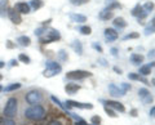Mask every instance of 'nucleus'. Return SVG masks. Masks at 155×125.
Returning <instances> with one entry per match:
<instances>
[{"label": "nucleus", "mask_w": 155, "mask_h": 125, "mask_svg": "<svg viewBox=\"0 0 155 125\" xmlns=\"http://www.w3.org/2000/svg\"><path fill=\"white\" fill-rule=\"evenodd\" d=\"M23 115H25V117L27 120H30V121H40V120L45 117L47 111L41 104H32L25 110Z\"/></svg>", "instance_id": "1"}, {"label": "nucleus", "mask_w": 155, "mask_h": 125, "mask_svg": "<svg viewBox=\"0 0 155 125\" xmlns=\"http://www.w3.org/2000/svg\"><path fill=\"white\" fill-rule=\"evenodd\" d=\"M60 40H61V32L58 31L57 28H53V27H47L45 32L39 37V43H40L41 45H47V44L60 41Z\"/></svg>", "instance_id": "2"}, {"label": "nucleus", "mask_w": 155, "mask_h": 125, "mask_svg": "<svg viewBox=\"0 0 155 125\" xmlns=\"http://www.w3.org/2000/svg\"><path fill=\"white\" fill-rule=\"evenodd\" d=\"M17 114H18V99L16 97L8 98V101L5 102V106H4V108H3L4 117L13 119L17 116Z\"/></svg>", "instance_id": "3"}, {"label": "nucleus", "mask_w": 155, "mask_h": 125, "mask_svg": "<svg viewBox=\"0 0 155 125\" xmlns=\"http://www.w3.org/2000/svg\"><path fill=\"white\" fill-rule=\"evenodd\" d=\"M62 72V66L56 61H47L45 62V70L43 71V76L44 78H53L58 74Z\"/></svg>", "instance_id": "4"}, {"label": "nucleus", "mask_w": 155, "mask_h": 125, "mask_svg": "<svg viewBox=\"0 0 155 125\" xmlns=\"http://www.w3.org/2000/svg\"><path fill=\"white\" fill-rule=\"evenodd\" d=\"M88 78H92V72L85 70H72L66 74V79L71 81H81Z\"/></svg>", "instance_id": "5"}, {"label": "nucleus", "mask_w": 155, "mask_h": 125, "mask_svg": "<svg viewBox=\"0 0 155 125\" xmlns=\"http://www.w3.org/2000/svg\"><path fill=\"white\" fill-rule=\"evenodd\" d=\"M25 101L28 103V104H39L43 101V94L40 90L38 89H32L30 92H27L25 94Z\"/></svg>", "instance_id": "6"}, {"label": "nucleus", "mask_w": 155, "mask_h": 125, "mask_svg": "<svg viewBox=\"0 0 155 125\" xmlns=\"http://www.w3.org/2000/svg\"><path fill=\"white\" fill-rule=\"evenodd\" d=\"M101 103H104V106H107V107L113 108L114 111H119L124 114L125 112V107L122 102L119 101H114V99H101Z\"/></svg>", "instance_id": "7"}, {"label": "nucleus", "mask_w": 155, "mask_h": 125, "mask_svg": "<svg viewBox=\"0 0 155 125\" xmlns=\"http://www.w3.org/2000/svg\"><path fill=\"white\" fill-rule=\"evenodd\" d=\"M66 107L67 110L70 108H80V110H92L93 108V104L92 103H81V102H78V101H72V99H67L66 102Z\"/></svg>", "instance_id": "8"}, {"label": "nucleus", "mask_w": 155, "mask_h": 125, "mask_svg": "<svg viewBox=\"0 0 155 125\" xmlns=\"http://www.w3.org/2000/svg\"><path fill=\"white\" fill-rule=\"evenodd\" d=\"M138 97L142 101V103H145V104L153 103V101H154L153 94L150 93V90L147 88H140L138 89Z\"/></svg>", "instance_id": "9"}, {"label": "nucleus", "mask_w": 155, "mask_h": 125, "mask_svg": "<svg viewBox=\"0 0 155 125\" xmlns=\"http://www.w3.org/2000/svg\"><path fill=\"white\" fill-rule=\"evenodd\" d=\"M7 16L11 20L13 25H21L22 23V16L18 12H16L13 8H8L7 9Z\"/></svg>", "instance_id": "10"}, {"label": "nucleus", "mask_w": 155, "mask_h": 125, "mask_svg": "<svg viewBox=\"0 0 155 125\" xmlns=\"http://www.w3.org/2000/svg\"><path fill=\"white\" fill-rule=\"evenodd\" d=\"M104 35H105V39H106V41H107V43H113L115 40H118V37H119L118 31H116L115 28H113V27L105 28Z\"/></svg>", "instance_id": "11"}, {"label": "nucleus", "mask_w": 155, "mask_h": 125, "mask_svg": "<svg viewBox=\"0 0 155 125\" xmlns=\"http://www.w3.org/2000/svg\"><path fill=\"white\" fill-rule=\"evenodd\" d=\"M13 9L16 12H18L19 14H28L31 12V8H30V5H28V3H26V2L16 3L14 4V7H13Z\"/></svg>", "instance_id": "12"}, {"label": "nucleus", "mask_w": 155, "mask_h": 125, "mask_svg": "<svg viewBox=\"0 0 155 125\" xmlns=\"http://www.w3.org/2000/svg\"><path fill=\"white\" fill-rule=\"evenodd\" d=\"M109 93L111 97L114 98H118V97H123V95H125V92L120 88L119 85L116 84H109Z\"/></svg>", "instance_id": "13"}, {"label": "nucleus", "mask_w": 155, "mask_h": 125, "mask_svg": "<svg viewBox=\"0 0 155 125\" xmlns=\"http://www.w3.org/2000/svg\"><path fill=\"white\" fill-rule=\"evenodd\" d=\"M80 89H81V85L76 84L75 81H70V83H67L65 85V92L69 95H75Z\"/></svg>", "instance_id": "14"}, {"label": "nucleus", "mask_w": 155, "mask_h": 125, "mask_svg": "<svg viewBox=\"0 0 155 125\" xmlns=\"http://www.w3.org/2000/svg\"><path fill=\"white\" fill-rule=\"evenodd\" d=\"M154 66H155V62H154V61H151V62H150V63H147V65H141V66H140V70H138V75L145 76V78H146L147 75L151 74Z\"/></svg>", "instance_id": "15"}, {"label": "nucleus", "mask_w": 155, "mask_h": 125, "mask_svg": "<svg viewBox=\"0 0 155 125\" xmlns=\"http://www.w3.org/2000/svg\"><path fill=\"white\" fill-rule=\"evenodd\" d=\"M69 18L71 20V22L79 23V25H84V22H87V17L80 13H69Z\"/></svg>", "instance_id": "16"}, {"label": "nucleus", "mask_w": 155, "mask_h": 125, "mask_svg": "<svg viewBox=\"0 0 155 125\" xmlns=\"http://www.w3.org/2000/svg\"><path fill=\"white\" fill-rule=\"evenodd\" d=\"M128 79L132 80V81H140V83H142L145 85H150V81L145 78V76H141V75H138L136 72H129L128 74Z\"/></svg>", "instance_id": "17"}, {"label": "nucleus", "mask_w": 155, "mask_h": 125, "mask_svg": "<svg viewBox=\"0 0 155 125\" xmlns=\"http://www.w3.org/2000/svg\"><path fill=\"white\" fill-rule=\"evenodd\" d=\"M130 59V63L134 65V66H141V63H143V59L145 57L142 54H140V53H132L129 57Z\"/></svg>", "instance_id": "18"}, {"label": "nucleus", "mask_w": 155, "mask_h": 125, "mask_svg": "<svg viewBox=\"0 0 155 125\" xmlns=\"http://www.w3.org/2000/svg\"><path fill=\"white\" fill-rule=\"evenodd\" d=\"M16 43H17V45H19V46L27 48V46H30V45H31V39H30V36L21 35V36H18V37H17Z\"/></svg>", "instance_id": "19"}, {"label": "nucleus", "mask_w": 155, "mask_h": 125, "mask_svg": "<svg viewBox=\"0 0 155 125\" xmlns=\"http://www.w3.org/2000/svg\"><path fill=\"white\" fill-rule=\"evenodd\" d=\"M113 25L115 28H118V30H123V28L127 27L128 23L125 22V20L123 17H114V22H113Z\"/></svg>", "instance_id": "20"}, {"label": "nucleus", "mask_w": 155, "mask_h": 125, "mask_svg": "<svg viewBox=\"0 0 155 125\" xmlns=\"http://www.w3.org/2000/svg\"><path fill=\"white\" fill-rule=\"evenodd\" d=\"M71 48H72V50H74L78 56H81L83 54V44H81V41L80 40H74L71 43Z\"/></svg>", "instance_id": "21"}, {"label": "nucleus", "mask_w": 155, "mask_h": 125, "mask_svg": "<svg viewBox=\"0 0 155 125\" xmlns=\"http://www.w3.org/2000/svg\"><path fill=\"white\" fill-rule=\"evenodd\" d=\"M98 18L102 20V21H109V20H111V18H114V12L107 11V9H102L98 14Z\"/></svg>", "instance_id": "22"}, {"label": "nucleus", "mask_w": 155, "mask_h": 125, "mask_svg": "<svg viewBox=\"0 0 155 125\" xmlns=\"http://www.w3.org/2000/svg\"><path fill=\"white\" fill-rule=\"evenodd\" d=\"M143 32H145V35H146V36L153 35V34L155 32V18H154V17L151 18V21H150L149 25L145 27V31H143Z\"/></svg>", "instance_id": "23"}, {"label": "nucleus", "mask_w": 155, "mask_h": 125, "mask_svg": "<svg viewBox=\"0 0 155 125\" xmlns=\"http://www.w3.org/2000/svg\"><path fill=\"white\" fill-rule=\"evenodd\" d=\"M28 5H30V8L34 9V11H39V9H41L44 7V2H43V0H31Z\"/></svg>", "instance_id": "24"}, {"label": "nucleus", "mask_w": 155, "mask_h": 125, "mask_svg": "<svg viewBox=\"0 0 155 125\" xmlns=\"http://www.w3.org/2000/svg\"><path fill=\"white\" fill-rule=\"evenodd\" d=\"M21 84L19 83H12V84H9V85H7L5 88H3V90L5 93H11V92H14V90H18L19 88H21Z\"/></svg>", "instance_id": "25"}, {"label": "nucleus", "mask_w": 155, "mask_h": 125, "mask_svg": "<svg viewBox=\"0 0 155 125\" xmlns=\"http://www.w3.org/2000/svg\"><path fill=\"white\" fill-rule=\"evenodd\" d=\"M57 58L60 62H67L69 61V54H67V52L65 49H60L57 52Z\"/></svg>", "instance_id": "26"}, {"label": "nucleus", "mask_w": 155, "mask_h": 125, "mask_svg": "<svg viewBox=\"0 0 155 125\" xmlns=\"http://www.w3.org/2000/svg\"><path fill=\"white\" fill-rule=\"evenodd\" d=\"M8 2L9 0H0V17H5L7 16Z\"/></svg>", "instance_id": "27"}, {"label": "nucleus", "mask_w": 155, "mask_h": 125, "mask_svg": "<svg viewBox=\"0 0 155 125\" xmlns=\"http://www.w3.org/2000/svg\"><path fill=\"white\" fill-rule=\"evenodd\" d=\"M143 12V9H142V5H141V4H136V5L132 8V11H130V14H132V16L133 17H136V18H137L138 16H140V14H141Z\"/></svg>", "instance_id": "28"}, {"label": "nucleus", "mask_w": 155, "mask_h": 125, "mask_svg": "<svg viewBox=\"0 0 155 125\" xmlns=\"http://www.w3.org/2000/svg\"><path fill=\"white\" fill-rule=\"evenodd\" d=\"M78 30H79V32L81 34V35H84V36H89L92 34V27L88 26V25H81Z\"/></svg>", "instance_id": "29"}, {"label": "nucleus", "mask_w": 155, "mask_h": 125, "mask_svg": "<svg viewBox=\"0 0 155 125\" xmlns=\"http://www.w3.org/2000/svg\"><path fill=\"white\" fill-rule=\"evenodd\" d=\"M122 8V5H120V3L119 2H115V0H113V2H110L107 4V7H106L105 9H107V11H111L113 12L114 9H120Z\"/></svg>", "instance_id": "30"}, {"label": "nucleus", "mask_w": 155, "mask_h": 125, "mask_svg": "<svg viewBox=\"0 0 155 125\" xmlns=\"http://www.w3.org/2000/svg\"><path fill=\"white\" fill-rule=\"evenodd\" d=\"M18 61L22 62V63H26V65L31 63V58L27 54H25V53H19V54H18Z\"/></svg>", "instance_id": "31"}, {"label": "nucleus", "mask_w": 155, "mask_h": 125, "mask_svg": "<svg viewBox=\"0 0 155 125\" xmlns=\"http://www.w3.org/2000/svg\"><path fill=\"white\" fill-rule=\"evenodd\" d=\"M140 37V34L138 32H129L127 34V35H124L123 36V40H133V39H138Z\"/></svg>", "instance_id": "32"}, {"label": "nucleus", "mask_w": 155, "mask_h": 125, "mask_svg": "<svg viewBox=\"0 0 155 125\" xmlns=\"http://www.w3.org/2000/svg\"><path fill=\"white\" fill-rule=\"evenodd\" d=\"M142 9L145 12H147V13H150V12H153L154 11V2H146L142 5Z\"/></svg>", "instance_id": "33"}, {"label": "nucleus", "mask_w": 155, "mask_h": 125, "mask_svg": "<svg viewBox=\"0 0 155 125\" xmlns=\"http://www.w3.org/2000/svg\"><path fill=\"white\" fill-rule=\"evenodd\" d=\"M104 110H105V112L107 114V116H109V117H113V119L118 117V115H116V111H114L113 108L107 107V106H104Z\"/></svg>", "instance_id": "34"}, {"label": "nucleus", "mask_w": 155, "mask_h": 125, "mask_svg": "<svg viewBox=\"0 0 155 125\" xmlns=\"http://www.w3.org/2000/svg\"><path fill=\"white\" fill-rule=\"evenodd\" d=\"M0 125H17L16 121L13 119H8V117H4L0 120Z\"/></svg>", "instance_id": "35"}, {"label": "nucleus", "mask_w": 155, "mask_h": 125, "mask_svg": "<svg viewBox=\"0 0 155 125\" xmlns=\"http://www.w3.org/2000/svg\"><path fill=\"white\" fill-rule=\"evenodd\" d=\"M69 2L75 7H80V5H84V4L89 3V0H69Z\"/></svg>", "instance_id": "36"}, {"label": "nucleus", "mask_w": 155, "mask_h": 125, "mask_svg": "<svg viewBox=\"0 0 155 125\" xmlns=\"http://www.w3.org/2000/svg\"><path fill=\"white\" fill-rule=\"evenodd\" d=\"M101 121H102V119H101V116H98V115H94V116L91 117V123L92 125H100Z\"/></svg>", "instance_id": "37"}, {"label": "nucleus", "mask_w": 155, "mask_h": 125, "mask_svg": "<svg viewBox=\"0 0 155 125\" xmlns=\"http://www.w3.org/2000/svg\"><path fill=\"white\" fill-rule=\"evenodd\" d=\"M51 99L53 101V102H54L57 106H58V107H60L61 110H64V111H66V108H65V106L64 104H62V102H61V101L60 99H58L57 97H54V95H52V97H51Z\"/></svg>", "instance_id": "38"}, {"label": "nucleus", "mask_w": 155, "mask_h": 125, "mask_svg": "<svg viewBox=\"0 0 155 125\" xmlns=\"http://www.w3.org/2000/svg\"><path fill=\"white\" fill-rule=\"evenodd\" d=\"M45 30H47V27H44V26H40V27H38L35 31H34V34H35V36H38V37H40L45 32Z\"/></svg>", "instance_id": "39"}, {"label": "nucleus", "mask_w": 155, "mask_h": 125, "mask_svg": "<svg viewBox=\"0 0 155 125\" xmlns=\"http://www.w3.org/2000/svg\"><path fill=\"white\" fill-rule=\"evenodd\" d=\"M92 48H93L94 50H97L98 53H104V49H102V46H101L100 43H96V41H93V43H92Z\"/></svg>", "instance_id": "40"}, {"label": "nucleus", "mask_w": 155, "mask_h": 125, "mask_svg": "<svg viewBox=\"0 0 155 125\" xmlns=\"http://www.w3.org/2000/svg\"><path fill=\"white\" fill-rule=\"evenodd\" d=\"M119 86H120V88H122V89L124 90L125 93H127L128 90L132 89V85H130V84H127V83H120V84H119Z\"/></svg>", "instance_id": "41"}, {"label": "nucleus", "mask_w": 155, "mask_h": 125, "mask_svg": "<svg viewBox=\"0 0 155 125\" xmlns=\"http://www.w3.org/2000/svg\"><path fill=\"white\" fill-rule=\"evenodd\" d=\"M16 46H17V44H16V43H13L12 40H7L5 41V48H7V49H14Z\"/></svg>", "instance_id": "42"}, {"label": "nucleus", "mask_w": 155, "mask_h": 125, "mask_svg": "<svg viewBox=\"0 0 155 125\" xmlns=\"http://www.w3.org/2000/svg\"><path fill=\"white\" fill-rule=\"evenodd\" d=\"M129 115H130L132 117H137V116H138V110H137V108H132V110L129 111Z\"/></svg>", "instance_id": "43"}, {"label": "nucleus", "mask_w": 155, "mask_h": 125, "mask_svg": "<svg viewBox=\"0 0 155 125\" xmlns=\"http://www.w3.org/2000/svg\"><path fill=\"white\" fill-rule=\"evenodd\" d=\"M67 115H69L70 117H72V119H74L75 121H79V120H81V117H80V116H78L76 114H72V112H67Z\"/></svg>", "instance_id": "44"}, {"label": "nucleus", "mask_w": 155, "mask_h": 125, "mask_svg": "<svg viewBox=\"0 0 155 125\" xmlns=\"http://www.w3.org/2000/svg\"><path fill=\"white\" fill-rule=\"evenodd\" d=\"M98 63H100L101 66H104V67H107V66H109L107 61H106L105 58H98Z\"/></svg>", "instance_id": "45"}, {"label": "nucleus", "mask_w": 155, "mask_h": 125, "mask_svg": "<svg viewBox=\"0 0 155 125\" xmlns=\"http://www.w3.org/2000/svg\"><path fill=\"white\" fill-rule=\"evenodd\" d=\"M110 53H111V56H114V57H118L119 49H118V48H111V49H110Z\"/></svg>", "instance_id": "46"}, {"label": "nucleus", "mask_w": 155, "mask_h": 125, "mask_svg": "<svg viewBox=\"0 0 155 125\" xmlns=\"http://www.w3.org/2000/svg\"><path fill=\"white\" fill-rule=\"evenodd\" d=\"M9 66H11V67H14V66H18V59H11V61H9Z\"/></svg>", "instance_id": "47"}, {"label": "nucleus", "mask_w": 155, "mask_h": 125, "mask_svg": "<svg viewBox=\"0 0 155 125\" xmlns=\"http://www.w3.org/2000/svg\"><path fill=\"white\" fill-rule=\"evenodd\" d=\"M154 52H155V50H154V49H151V50H150V52L147 53V58H149V59L154 61Z\"/></svg>", "instance_id": "48"}, {"label": "nucleus", "mask_w": 155, "mask_h": 125, "mask_svg": "<svg viewBox=\"0 0 155 125\" xmlns=\"http://www.w3.org/2000/svg\"><path fill=\"white\" fill-rule=\"evenodd\" d=\"M113 70H114V71H115V72L118 74V75H122V72H123L122 69H119L118 66H114V67H113Z\"/></svg>", "instance_id": "49"}, {"label": "nucleus", "mask_w": 155, "mask_h": 125, "mask_svg": "<svg viewBox=\"0 0 155 125\" xmlns=\"http://www.w3.org/2000/svg\"><path fill=\"white\" fill-rule=\"evenodd\" d=\"M52 21H53V20H52V18H48V20H47V21H44V22H43V23H41V26H44V27H47L48 25H51V22H52Z\"/></svg>", "instance_id": "50"}, {"label": "nucleus", "mask_w": 155, "mask_h": 125, "mask_svg": "<svg viewBox=\"0 0 155 125\" xmlns=\"http://www.w3.org/2000/svg\"><path fill=\"white\" fill-rule=\"evenodd\" d=\"M47 125H62V124H61L60 121H58V120H52V121H49Z\"/></svg>", "instance_id": "51"}, {"label": "nucleus", "mask_w": 155, "mask_h": 125, "mask_svg": "<svg viewBox=\"0 0 155 125\" xmlns=\"http://www.w3.org/2000/svg\"><path fill=\"white\" fill-rule=\"evenodd\" d=\"M75 125H88V123L81 119V120H79V121H75Z\"/></svg>", "instance_id": "52"}, {"label": "nucleus", "mask_w": 155, "mask_h": 125, "mask_svg": "<svg viewBox=\"0 0 155 125\" xmlns=\"http://www.w3.org/2000/svg\"><path fill=\"white\" fill-rule=\"evenodd\" d=\"M154 114H155V107L153 106V107H151V110H150V112H149V116L153 119V117H154Z\"/></svg>", "instance_id": "53"}, {"label": "nucleus", "mask_w": 155, "mask_h": 125, "mask_svg": "<svg viewBox=\"0 0 155 125\" xmlns=\"http://www.w3.org/2000/svg\"><path fill=\"white\" fill-rule=\"evenodd\" d=\"M4 67H5V62H4V61H0V70L4 69Z\"/></svg>", "instance_id": "54"}, {"label": "nucleus", "mask_w": 155, "mask_h": 125, "mask_svg": "<svg viewBox=\"0 0 155 125\" xmlns=\"http://www.w3.org/2000/svg\"><path fill=\"white\" fill-rule=\"evenodd\" d=\"M2 80H3V75H2V74H0V81H2Z\"/></svg>", "instance_id": "55"}, {"label": "nucleus", "mask_w": 155, "mask_h": 125, "mask_svg": "<svg viewBox=\"0 0 155 125\" xmlns=\"http://www.w3.org/2000/svg\"><path fill=\"white\" fill-rule=\"evenodd\" d=\"M2 90H3V86H2V85H0V92H2Z\"/></svg>", "instance_id": "56"}]
</instances>
